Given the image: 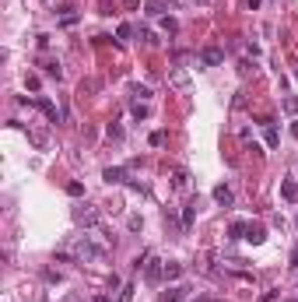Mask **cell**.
Here are the masks:
<instances>
[{
    "mask_svg": "<svg viewBox=\"0 0 298 302\" xmlns=\"http://www.w3.org/2000/svg\"><path fill=\"white\" fill-rule=\"evenodd\" d=\"M67 193H71V197H81V193H84V186H81V183H67Z\"/></svg>",
    "mask_w": 298,
    "mask_h": 302,
    "instance_id": "cell-29",
    "label": "cell"
},
{
    "mask_svg": "<svg viewBox=\"0 0 298 302\" xmlns=\"http://www.w3.org/2000/svg\"><path fill=\"white\" fill-rule=\"evenodd\" d=\"M71 253L77 257V264H102L105 253H109V246L95 242L91 235H77L74 242H71Z\"/></svg>",
    "mask_w": 298,
    "mask_h": 302,
    "instance_id": "cell-1",
    "label": "cell"
},
{
    "mask_svg": "<svg viewBox=\"0 0 298 302\" xmlns=\"http://www.w3.org/2000/svg\"><path fill=\"white\" fill-rule=\"evenodd\" d=\"M284 302H298V299H284Z\"/></svg>",
    "mask_w": 298,
    "mask_h": 302,
    "instance_id": "cell-34",
    "label": "cell"
},
{
    "mask_svg": "<svg viewBox=\"0 0 298 302\" xmlns=\"http://www.w3.org/2000/svg\"><path fill=\"white\" fill-rule=\"evenodd\" d=\"M141 39H144L148 46H158V39H154V32H148V28H141Z\"/></svg>",
    "mask_w": 298,
    "mask_h": 302,
    "instance_id": "cell-28",
    "label": "cell"
},
{
    "mask_svg": "<svg viewBox=\"0 0 298 302\" xmlns=\"http://www.w3.org/2000/svg\"><path fill=\"white\" fill-rule=\"evenodd\" d=\"M116 35H120V42H127V39L134 35V28H130V25H120V32H116Z\"/></svg>",
    "mask_w": 298,
    "mask_h": 302,
    "instance_id": "cell-26",
    "label": "cell"
},
{
    "mask_svg": "<svg viewBox=\"0 0 298 302\" xmlns=\"http://www.w3.org/2000/svg\"><path fill=\"white\" fill-rule=\"evenodd\" d=\"M295 228H298V218H295Z\"/></svg>",
    "mask_w": 298,
    "mask_h": 302,
    "instance_id": "cell-36",
    "label": "cell"
},
{
    "mask_svg": "<svg viewBox=\"0 0 298 302\" xmlns=\"http://www.w3.org/2000/svg\"><path fill=\"white\" fill-rule=\"evenodd\" d=\"M35 106H39V109H42V113L49 116V123H56V106H53L49 98H35Z\"/></svg>",
    "mask_w": 298,
    "mask_h": 302,
    "instance_id": "cell-15",
    "label": "cell"
},
{
    "mask_svg": "<svg viewBox=\"0 0 298 302\" xmlns=\"http://www.w3.org/2000/svg\"><path fill=\"white\" fill-rule=\"evenodd\" d=\"M291 267H298V246L291 249Z\"/></svg>",
    "mask_w": 298,
    "mask_h": 302,
    "instance_id": "cell-31",
    "label": "cell"
},
{
    "mask_svg": "<svg viewBox=\"0 0 298 302\" xmlns=\"http://www.w3.org/2000/svg\"><path fill=\"white\" fill-rule=\"evenodd\" d=\"M64 302H84V299H81V295H67Z\"/></svg>",
    "mask_w": 298,
    "mask_h": 302,
    "instance_id": "cell-33",
    "label": "cell"
},
{
    "mask_svg": "<svg viewBox=\"0 0 298 302\" xmlns=\"http://www.w3.org/2000/svg\"><path fill=\"white\" fill-rule=\"evenodd\" d=\"M105 137H109V141H123V127H120V123H109V127H105Z\"/></svg>",
    "mask_w": 298,
    "mask_h": 302,
    "instance_id": "cell-18",
    "label": "cell"
},
{
    "mask_svg": "<svg viewBox=\"0 0 298 302\" xmlns=\"http://www.w3.org/2000/svg\"><path fill=\"white\" fill-rule=\"evenodd\" d=\"M214 200H218V204H221V208H231V200H235V193H231V190H228V186H214Z\"/></svg>",
    "mask_w": 298,
    "mask_h": 302,
    "instance_id": "cell-10",
    "label": "cell"
},
{
    "mask_svg": "<svg viewBox=\"0 0 298 302\" xmlns=\"http://www.w3.org/2000/svg\"><path fill=\"white\" fill-rule=\"evenodd\" d=\"M246 228H249V222H242V218L231 222V225H228V239H246Z\"/></svg>",
    "mask_w": 298,
    "mask_h": 302,
    "instance_id": "cell-13",
    "label": "cell"
},
{
    "mask_svg": "<svg viewBox=\"0 0 298 302\" xmlns=\"http://www.w3.org/2000/svg\"><path fill=\"white\" fill-rule=\"evenodd\" d=\"M42 74L60 81V77H64V71H60V64H56V60H46V64H42Z\"/></svg>",
    "mask_w": 298,
    "mask_h": 302,
    "instance_id": "cell-17",
    "label": "cell"
},
{
    "mask_svg": "<svg viewBox=\"0 0 298 302\" xmlns=\"http://www.w3.org/2000/svg\"><path fill=\"white\" fill-rule=\"evenodd\" d=\"M281 197L288 204H298V183L295 179H281Z\"/></svg>",
    "mask_w": 298,
    "mask_h": 302,
    "instance_id": "cell-7",
    "label": "cell"
},
{
    "mask_svg": "<svg viewBox=\"0 0 298 302\" xmlns=\"http://www.w3.org/2000/svg\"><path fill=\"white\" fill-rule=\"evenodd\" d=\"M281 106H284V113H291V116H295V113H298V95H288Z\"/></svg>",
    "mask_w": 298,
    "mask_h": 302,
    "instance_id": "cell-21",
    "label": "cell"
},
{
    "mask_svg": "<svg viewBox=\"0 0 298 302\" xmlns=\"http://www.w3.org/2000/svg\"><path fill=\"white\" fill-rule=\"evenodd\" d=\"M200 64H204V67H218V64H224V49H218V46H204V49H200Z\"/></svg>",
    "mask_w": 298,
    "mask_h": 302,
    "instance_id": "cell-4",
    "label": "cell"
},
{
    "mask_svg": "<svg viewBox=\"0 0 298 302\" xmlns=\"http://www.w3.org/2000/svg\"><path fill=\"white\" fill-rule=\"evenodd\" d=\"M277 295H281V288H267V292L260 295V302H277Z\"/></svg>",
    "mask_w": 298,
    "mask_h": 302,
    "instance_id": "cell-24",
    "label": "cell"
},
{
    "mask_svg": "<svg viewBox=\"0 0 298 302\" xmlns=\"http://www.w3.org/2000/svg\"><path fill=\"white\" fill-rule=\"evenodd\" d=\"M172 81H175V84H179V88H186V84H190V77L183 74V71H172Z\"/></svg>",
    "mask_w": 298,
    "mask_h": 302,
    "instance_id": "cell-25",
    "label": "cell"
},
{
    "mask_svg": "<svg viewBox=\"0 0 298 302\" xmlns=\"http://www.w3.org/2000/svg\"><path fill=\"white\" fill-rule=\"evenodd\" d=\"M246 242H253V246L267 242V228L260 225V222H249V228H246Z\"/></svg>",
    "mask_w": 298,
    "mask_h": 302,
    "instance_id": "cell-5",
    "label": "cell"
},
{
    "mask_svg": "<svg viewBox=\"0 0 298 302\" xmlns=\"http://www.w3.org/2000/svg\"><path fill=\"white\" fill-rule=\"evenodd\" d=\"M161 141H165V134H161V130H154V134H151V148H158Z\"/></svg>",
    "mask_w": 298,
    "mask_h": 302,
    "instance_id": "cell-30",
    "label": "cell"
},
{
    "mask_svg": "<svg viewBox=\"0 0 298 302\" xmlns=\"http://www.w3.org/2000/svg\"><path fill=\"white\" fill-rule=\"evenodd\" d=\"M161 28H165L168 35H175V32H179V21H175V18H161Z\"/></svg>",
    "mask_w": 298,
    "mask_h": 302,
    "instance_id": "cell-22",
    "label": "cell"
},
{
    "mask_svg": "<svg viewBox=\"0 0 298 302\" xmlns=\"http://www.w3.org/2000/svg\"><path fill=\"white\" fill-rule=\"evenodd\" d=\"M127 225H130V232H141L144 218H141V215H130V218H127Z\"/></svg>",
    "mask_w": 298,
    "mask_h": 302,
    "instance_id": "cell-23",
    "label": "cell"
},
{
    "mask_svg": "<svg viewBox=\"0 0 298 302\" xmlns=\"http://www.w3.org/2000/svg\"><path fill=\"white\" fill-rule=\"evenodd\" d=\"M144 278H148V285H158V281L165 278V260L148 257V264H144Z\"/></svg>",
    "mask_w": 298,
    "mask_h": 302,
    "instance_id": "cell-3",
    "label": "cell"
},
{
    "mask_svg": "<svg viewBox=\"0 0 298 302\" xmlns=\"http://www.w3.org/2000/svg\"><path fill=\"white\" fill-rule=\"evenodd\" d=\"M186 295H190V288H186V285H172V288H165L161 302H183Z\"/></svg>",
    "mask_w": 298,
    "mask_h": 302,
    "instance_id": "cell-8",
    "label": "cell"
},
{
    "mask_svg": "<svg viewBox=\"0 0 298 302\" xmlns=\"http://www.w3.org/2000/svg\"><path fill=\"white\" fill-rule=\"evenodd\" d=\"M28 141H32L35 148H46V134H42V130H28Z\"/></svg>",
    "mask_w": 298,
    "mask_h": 302,
    "instance_id": "cell-19",
    "label": "cell"
},
{
    "mask_svg": "<svg viewBox=\"0 0 298 302\" xmlns=\"http://www.w3.org/2000/svg\"><path fill=\"white\" fill-rule=\"evenodd\" d=\"M91 302H112V295H95Z\"/></svg>",
    "mask_w": 298,
    "mask_h": 302,
    "instance_id": "cell-32",
    "label": "cell"
},
{
    "mask_svg": "<svg viewBox=\"0 0 298 302\" xmlns=\"http://www.w3.org/2000/svg\"><path fill=\"white\" fill-rule=\"evenodd\" d=\"M193 218H197V200H190V204L183 208V232L193 228Z\"/></svg>",
    "mask_w": 298,
    "mask_h": 302,
    "instance_id": "cell-11",
    "label": "cell"
},
{
    "mask_svg": "<svg viewBox=\"0 0 298 302\" xmlns=\"http://www.w3.org/2000/svg\"><path fill=\"white\" fill-rule=\"evenodd\" d=\"M102 179H105L109 186H112V183H130V179H127V169H112V165L102 172Z\"/></svg>",
    "mask_w": 298,
    "mask_h": 302,
    "instance_id": "cell-9",
    "label": "cell"
},
{
    "mask_svg": "<svg viewBox=\"0 0 298 302\" xmlns=\"http://www.w3.org/2000/svg\"><path fill=\"white\" fill-rule=\"evenodd\" d=\"M151 116V109L144 106V102H134V120H148Z\"/></svg>",
    "mask_w": 298,
    "mask_h": 302,
    "instance_id": "cell-20",
    "label": "cell"
},
{
    "mask_svg": "<svg viewBox=\"0 0 298 302\" xmlns=\"http://www.w3.org/2000/svg\"><path fill=\"white\" fill-rule=\"evenodd\" d=\"M130 95H134L137 102H148V98H151V88H148V84H130Z\"/></svg>",
    "mask_w": 298,
    "mask_h": 302,
    "instance_id": "cell-16",
    "label": "cell"
},
{
    "mask_svg": "<svg viewBox=\"0 0 298 302\" xmlns=\"http://www.w3.org/2000/svg\"><path fill=\"white\" fill-rule=\"evenodd\" d=\"M74 225L95 228V225H98V211H95L91 204H77V208H74Z\"/></svg>",
    "mask_w": 298,
    "mask_h": 302,
    "instance_id": "cell-2",
    "label": "cell"
},
{
    "mask_svg": "<svg viewBox=\"0 0 298 302\" xmlns=\"http://www.w3.org/2000/svg\"><path fill=\"white\" fill-rule=\"evenodd\" d=\"M25 84H28L32 91H39V84H42V81H39V74H28V77H25Z\"/></svg>",
    "mask_w": 298,
    "mask_h": 302,
    "instance_id": "cell-27",
    "label": "cell"
},
{
    "mask_svg": "<svg viewBox=\"0 0 298 302\" xmlns=\"http://www.w3.org/2000/svg\"><path fill=\"white\" fill-rule=\"evenodd\" d=\"M183 274V264L179 260H165V281H175Z\"/></svg>",
    "mask_w": 298,
    "mask_h": 302,
    "instance_id": "cell-14",
    "label": "cell"
},
{
    "mask_svg": "<svg viewBox=\"0 0 298 302\" xmlns=\"http://www.w3.org/2000/svg\"><path fill=\"white\" fill-rule=\"evenodd\" d=\"M260 123H263V137H267V148H277V144H281V134H277L274 120H260Z\"/></svg>",
    "mask_w": 298,
    "mask_h": 302,
    "instance_id": "cell-6",
    "label": "cell"
},
{
    "mask_svg": "<svg viewBox=\"0 0 298 302\" xmlns=\"http://www.w3.org/2000/svg\"><path fill=\"white\" fill-rule=\"evenodd\" d=\"M295 81H298V71H295Z\"/></svg>",
    "mask_w": 298,
    "mask_h": 302,
    "instance_id": "cell-35",
    "label": "cell"
},
{
    "mask_svg": "<svg viewBox=\"0 0 298 302\" xmlns=\"http://www.w3.org/2000/svg\"><path fill=\"white\" fill-rule=\"evenodd\" d=\"M172 186H175V190H190V172H186V169H175V172H172Z\"/></svg>",
    "mask_w": 298,
    "mask_h": 302,
    "instance_id": "cell-12",
    "label": "cell"
}]
</instances>
